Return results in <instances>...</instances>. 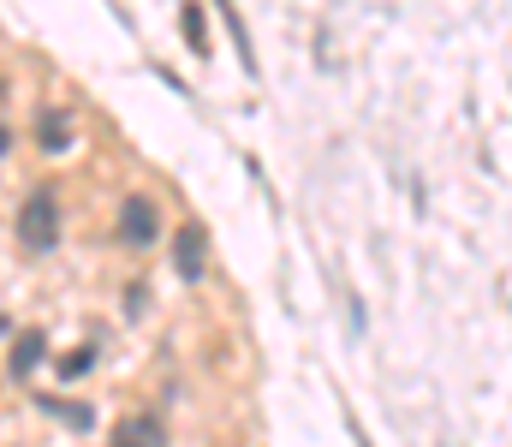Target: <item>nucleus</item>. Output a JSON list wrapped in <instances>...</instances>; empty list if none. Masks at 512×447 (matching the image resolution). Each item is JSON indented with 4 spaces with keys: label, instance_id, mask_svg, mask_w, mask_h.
Masks as SVG:
<instances>
[{
    "label": "nucleus",
    "instance_id": "nucleus-1",
    "mask_svg": "<svg viewBox=\"0 0 512 447\" xmlns=\"http://www.w3.org/2000/svg\"><path fill=\"white\" fill-rule=\"evenodd\" d=\"M18 245H30V251H54L60 245V191L54 185H36L18 203Z\"/></svg>",
    "mask_w": 512,
    "mask_h": 447
},
{
    "label": "nucleus",
    "instance_id": "nucleus-2",
    "mask_svg": "<svg viewBox=\"0 0 512 447\" xmlns=\"http://www.w3.org/2000/svg\"><path fill=\"white\" fill-rule=\"evenodd\" d=\"M114 239H120L126 251H149V245L161 239V215H155V203H149V197H137V191H131L126 203H120V215H114Z\"/></svg>",
    "mask_w": 512,
    "mask_h": 447
},
{
    "label": "nucleus",
    "instance_id": "nucleus-3",
    "mask_svg": "<svg viewBox=\"0 0 512 447\" xmlns=\"http://www.w3.org/2000/svg\"><path fill=\"white\" fill-rule=\"evenodd\" d=\"M173 269H179L185 281H203V269H209V233H203L197 221H185V227L173 233Z\"/></svg>",
    "mask_w": 512,
    "mask_h": 447
},
{
    "label": "nucleus",
    "instance_id": "nucleus-4",
    "mask_svg": "<svg viewBox=\"0 0 512 447\" xmlns=\"http://www.w3.org/2000/svg\"><path fill=\"white\" fill-rule=\"evenodd\" d=\"M161 442H167V424L155 412H131L126 424L108 436V447H161Z\"/></svg>",
    "mask_w": 512,
    "mask_h": 447
},
{
    "label": "nucleus",
    "instance_id": "nucleus-5",
    "mask_svg": "<svg viewBox=\"0 0 512 447\" xmlns=\"http://www.w3.org/2000/svg\"><path fill=\"white\" fill-rule=\"evenodd\" d=\"M36 144L48 149V155H66V144H72V120H66L60 108H42V114H36Z\"/></svg>",
    "mask_w": 512,
    "mask_h": 447
},
{
    "label": "nucleus",
    "instance_id": "nucleus-6",
    "mask_svg": "<svg viewBox=\"0 0 512 447\" xmlns=\"http://www.w3.org/2000/svg\"><path fill=\"white\" fill-rule=\"evenodd\" d=\"M42 352H48V346H42V334H36V328H24V334H18V346H12V358H6V370H12V376H30V370L42 364Z\"/></svg>",
    "mask_w": 512,
    "mask_h": 447
},
{
    "label": "nucleus",
    "instance_id": "nucleus-7",
    "mask_svg": "<svg viewBox=\"0 0 512 447\" xmlns=\"http://www.w3.org/2000/svg\"><path fill=\"white\" fill-rule=\"evenodd\" d=\"M179 30H185V42H191L197 54H209V30H203V6H185V12H179Z\"/></svg>",
    "mask_w": 512,
    "mask_h": 447
},
{
    "label": "nucleus",
    "instance_id": "nucleus-8",
    "mask_svg": "<svg viewBox=\"0 0 512 447\" xmlns=\"http://www.w3.org/2000/svg\"><path fill=\"white\" fill-rule=\"evenodd\" d=\"M48 412H60L72 430H90V424H96V412H90V406H66V400H48Z\"/></svg>",
    "mask_w": 512,
    "mask_h": 447
},
{
    "label": "nucleus",
    "instance_id": "nucleus-9",
    "mask_svg": "<svg viewBox=\"0 0 512 447\" xmlns=\"http://www.w3.org/2000/svg\"><path fill=\"white\" fill-rule=\"evenodd\" d=\"M6 149H12V132H6V126H0V155H6Z\"/></svg>",
    "mask_w": 512,
    "mask_h": 447
}]
</instances>
